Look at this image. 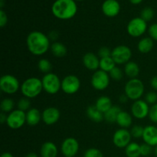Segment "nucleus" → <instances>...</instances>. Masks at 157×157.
<instances>
[{"mask_svg":"<svg viewBox=\"0 0 157 157\" xmlns=\"http://www.w3.org/2000/svg\"><path fill=\"white\" fill-rule=\"evenodd\" d=\"M26 44L30 53L35 56H41L51 48L50 39L48 35L39 31L30 32L27 36Z\"/></svg>","mask_w":157,"mask_h":157,"instance_id":"obj_1","label":"nucleus"},{"mask_svg":"<svg viewBox=\"0 0 157 157\" xmlns=\"http://www.w3.org/2000/svg\"><path fill=\"white\" fill-rule=\"evenodd\" d=\"M52 12L58 19H71L76 15L78 6L75 0H56L52 6Z\"/></svg>","mask_w":157,"mask_h":157,"instance_id":"obj_2","label":"nucleus"},{"mask_svg":"<svg viewBox=\"0 0 157 157\" xmlns=\"http://www.w3.org/2000/svg\"><path fill=\"white\" fill-rule=\"evenodd\" d=\"M21 94L25 98L29 99L37 98L43 90L41 79L35 77H32L25 80L20 87Z\"/></svg>","mask_w":157,"mask_h":157,"instance_id":"obj_3","label":"nucleus"},{"mask_svg":"<svg viewBox=\"0 0 157 157\" xmlns=\"http://www.w3.org/2000/svg\"><path fill=\"white\" fill-rule=\"evenodd\" d=\"M124 94L128 97L129 100L136 101L141 98L144 94V84L138 78L130 79L125 84Z\"/></svg>","mask_w":157,"mask_h":157,"instance_id":"obj_4","label":"nucleus"},{"mask_svg":"<svg viewBox=\"0 0 157 157\" xmlns=\"http://www.w3.org/2000/svg\"><path fill=\"white\" fill-rule=\"evenodd\" d=\"M43 90L48 94H55L61 89V81L55 74L48 73L41 78Z\"/></svg>","mask_w":157,"mask_h":157,"instance_id":"obj_5","label":"nucleus"},{"mask_svg":"<svg viewBox=\"0 0 157 157\" xmlns=\"http://www.w3.org/2000/svg\"><path fill=\"white\" fill-rule=\"evenodd\" d=\"M21 87L19 81L12 75H5L0 78V89L6 94H14Z\"/></svg>","mask_w":157,"mask_h":157,"instance_id":"obj_6","label":"nucleus"},{"mask_svg":"<svg viewBox=\"0 0 157 157\" xmlns=\"http://www.w3.org/2000/svg\"><path fill=\"white\" fill-rule=\"evenodd\" d=\"M147 30V21H144L140 17H136L131 19L127 26V33L133 38H139L142 36Z\"/></svg>","mask_w":157,"mask_h":157,"instance_id":"obj_7","label":"nucleus"},{"mask_svg":"<svg viewBox=\"0 0 157 157\" xmlns=\"http://www.w3.org/2000/svg\"><path fill=\"white\" fill-rule=\"evenodd\" d=\"M26 123V113L18 109L12 110L7 115L6 124L12 130H18Z\"/></svg>","mask_w":157,"mask_h":157,"instance_id":"obj_8","label":"nucleus"},{"mask_svg":"<svg viewBox=\"0 0 157 157\" xmlns=\"http://www.w3.org/2000/svg\"><path fill=\"white\" fill-rule=\"evenodd\" d=\"M110 77L109 74L102 70L94 71L90 80L92 87L97 90H106L110 84Z\"/></svg>","mask_w":157,"mask_h":157,"instance_id":"obj_9","label":"nucleus"},{"mask_svg":"<svg viewBox=\"0 0 157 157\" xmlns=\"http://www.w3.org/2000/svg\"><path fill=\"white\" fill-rule=\"evenodd\" d=\"M131 57V49L127 45H118L112 50L111 58L116 64H126L130 61Z\"/></svg>","mask_w":157,"mask_h":157,"instance_id":"obj_10","label":"nucleus"},{"mask_svg":"<svg viewBox=\"0 0 157 157\" xmlns=\"http://www.w3.org/2000/svg\"><path fill=\"white\" fill-rule=\"evenodd\" d=\"M80 87L81 81L75 75H67L61 81V90L66 94H75L80 90Z\"/></svg>","mask_w":157,"mask_h":157,"instance_id":"obj_11","label":"nucleus"},{"mask_svg":"<svg viewBox=\"0 0 157 157\" xmlns=\"http://www.w3.org/2000/svg\"><path fill=\"white\" fill-rule=\"evenodd\" d=\"M131 133L127 129L116 130L113 136V143L118 148H126L131 143Z\"/></svg>","mask_w":157,"mask_h":157,"instance_id":"obj_12","label":"nucleus"},{"mask_svg":"<svg viewBox=\"0 0 157 157\" xmlns=\"http://www.w3.org/2000/svg\"><path fill=\"white\" fill-rule=\"evenodd\" d=\"M150 106L144 100H138L133 102L131 106L132 116L136 119L143 120L149 116L150 112Z\"/></svg>","mask_w":157,"mask_h":157,"instance_id":"obj_13","label":"nucleus"},{"mask_svg":"<svg viewBox=\"0 0 157 157\" xmlns=\"http://www.w3.org/2000/svg\"><path fill=\"white\" fill-rule=\"evenodd\" d=\"M61 150L64 156H75L79 150V143L74 137L66 138L61 144Z\"/></svg>","mask_w":157,"mask_h":157,"instance_id":"obj_14","label":"nucleus"},{"mask_svg":"<svg viewBox=\"0 0 157 157\" xmlns=\"http://www.w3.org/2000/svg\"><path fill=\"white\" fill-rule=\"evenodd\" d=\"M42 121L46 125L51 126L56 124L60 119L61 113L58 108L54 107H47L41 113Z\"/></svg>","mask_w":157,"mask_h":157,"instance_id":"obj_15","label":"nucleus"},{"mask_svg":"<svg viewBox=\"0 0 157 157\" xmlns=\"http://www.w3.org/2000/svg\"><path fill=\"white\" fill-rule=\"evenodd\" d=\"M102 12L106 16L113 18L117 16L121 11V6L117 0H105L102 4Z\"/></svg>","mask_w":157,"mask_h":157,"instance_id":"obj_16","label":"nucleus"},{"mask_svg":"<svg viewBox=\"0 0 157 157\" xmlns=\"http://www.w3.org/2000/svg\"><path fill=\"white\" fill-rule=\"evenodd\" d=\"M83 64L89 71H96L100 68V58L94 53L87 52L83 56Z\"/></svg>","mask_w":157,"mask_h":157,"instance_id":"obj_17","label":"nucleus"},{"mask_svg":"<svg viewBox=\"0 0 157 157\" xmlns=\"http://www.w3.org/2000/svg\"><path fill=\"white\" fill-rule=\"evenodd\" d=\"M143 140L144 143L151 147L157 146V127L153 125H148L144 127Z\"/></svg>","mask_w":157,"mask_h":157,"instance_id":"obj_18","label":"nucleus"},{"mask_svg":"<svg viewBox=\"0 0 157 157\" xmlns=\"http://www.w3.org/2000/svg\"><path fill=\"white\" fill-rule=\"evenodd\" d=\"M58 153V147L54 143L48 141L41 145V150H40L41 157H57Z\"/></svg>","mask_w":157,"mask_h":157,"instance_id":"obj_19","label":"nucleus"},{"mask_svg":"<svg viewBox=\"0 0 157 157\" xmlns=\"http://www.w3.org/2000/svg\"><path fill=\"white\" fill-rule=\"evenodd\" d=\"M42 120L41 113L37 108H31L26 112V124L31 127L36 126Z\"/></svg>","mask_w":157,"mask_h":157,"instance_id":"obj_20","label":"nucleus"},{"mask_svg":"<svg viewBox=\"0 0 157 157\" xmlns=\"http://www.w3.org/2000/svg\"><path fill=\"white\" fill-rule=\"evenodd\" d=\"M116 123L121 128L127 129L129 128L132 125L133 118H132L131 114H130L128 112L121 110L119 114H118Z\"/></svg>","mask_w":157,"mask_h":157,"instance_id":"obj_21","label":"nucleus"},{"mask_svg":"<svg viewBox=\"0 0 157 157\" xmlns=\"http://www.w3.org/2000/svg\"><path fill=\"white\" fill-rule=\"evenodd\" d=\"M153 47H154V42L150 37L141 38L137 44L138 51L142 54L149 53L153 50Z\"/></svg>","mask_w":157,"mask_h":157,"instance_id":"obj_22","label":"nucleus"},{"mask_svg":"<svg viewBox=\"0 0 157 157\" xmlns=\"http://www.w3.org/2000/svg\"><path fill=\"white\" fill-rule=\"evenodd\" d=\"M95 107L104 114L106 112L108 111L113 107V105H112L111 100L109 97L101 96L96 101Z\"/></svg>","mask_w":157,"mask_h":157,"instance_id":"obj_23","label":"nucleus"},{"mask_svg":"<svg viewBox=\"0 0 157 157\" xmlns=\"http://www.w3.org/2000/svg\"><path fill=\"white\" fill-rule=\"evenodd\" d=\"M86 113H87V116L88 117L89 119L95 123H101L102 122L103 120H104V113L100 111L95 107V105L90 106V107H87Z\"/></svg>","mask_w":157,"mask_h":157,"instance_id":"obj_24","label":"nucleus"},{"mask_svg":"<svg viewBox=\"0 0 157 157\" xmlns=\"http://www.w3.org/2000/svg\"><path fill=\"white\" fill-rule=\"evenodd\" d=\"M124 73L130 79L137 78L140 73V67L134 61H129L124 66Z\"/></svg>","mask_w":157,"mask_h":157,"instance_id":"obj_25","label":"nucleus"},{"mask_svg":"<svg viewBox=\"0 0 157 157\" xmlns=\"http://www.w3.org/2000/svg\"><path fill=\"white\" fill-rule=\"evenodd\" d=\"M51 52L54 56L57 58H63L67 55V49L64 44L55 41L51 44Z\"/></svg>","mask_w":157,"mask_h":157,"instance_id":"obj_26","label":"nucleus"},{"mask_svg":"<svg viewBox=\"0 0 157 157\" xmlns=\"http://www.w3.org/2000/svg\"><path fill=\"white\" fill-rule=\"evenodd\" d=\"M121 111V107L118 106H113L108 111L104 113V120L109 124H114L117 121L118 114Z\"/></svg>","mask_w":157,"mask_h":157,"instance_id":"obj_27","label":"nucleus"},{"mask_svg":"<svg viewBox=\"0 0 157 157\" xmlns=\"http://www.w3.org/2000/svg\"><path fill=\"white\" fill-rule=\"evenodd\" d=\"M115 67H116V63L111 57L100 58V70H102L109 74Z\"/></svg>","mask_w":157,"mask_h":157,"instance_id":"obj_28","label":"nucleus"},{"mask_svg":"<svg viewBox=\"0 0 157 157\" xmlns=\"http://www.w3.org/2000/svg\"><path fill=\"white\" fill-rule=\"evenodd\" d=\"M125 153L127 157H140L141 156L140 145L137 143H130L125 148Z\"/></svg>","mask_w":157,"mask_h":157,"instance_id":"obj_29","label":"nucleus"},{"mask_svg":"<svg viewBox=\"0 0 157 157\" xmlns=\"http://www.w3.org/2000/svg\"><path fill=\"white\" fill-rule=\"evenodd\" d=\"M14 107H15V102L11 98H4L0 104L1 111L5 113H11L12 110H14Z\"/></svg>","mask_w":157,"mask_h":157,"instance_id":"obj_30","label":"nucleus"},{"mask_svg":"<svg viewBox=\"0 0 157 157\" xmlns=\"http://www.w3.org/2000/svg\"><path fill=\"white\" fill-rule=\"evenodd\" d=\"M38 68L40 71L44 73V75H46L48 73H50L52 68V63L49 61V60L46 59V58L40 59L38 63Z\"/></svg>","mask_w":157,"mask_h":157,"instance_id":"obj_31","label":"nucleus"},{"mask_svg":"<svg viewBox=\"0 0 157 157\" xmlns=\"http://www.w3.org/2000/svg\"><path fill=\"white\" fill-rule=\"evenodd\" d=\"M153 16H154V11L150 7L144 8L140 12V18L147 22L151 21L153 18Z\"/></svg>","mask_w":157,"mask_h":157,"instance_id":"obj_32","label":"nucleus"},{"mask_svg":"<svg viewBox=\"0 0 157 157\" xmlns=\"http://www.w3.org/2000/svg\"><path fill=\"white\" fill-rule=\"evenodd\" d=\"M17 107L18 110L25 112L31 109V101L30 99L27 98H21L17 103Z\"/></svg>","mask_w":157,"mask_h":157,"instance_id":"obj_33","label":"nucleus"},{"mask_svg":"<svg viewBox=\"0 0 157 157\" xmlns=\"http://www.w3.org/2000/svg\"><path fill=\"white\" fill-rule=\"evenodd\" d=\"M109 75H110V78L113 81H121V79L123 78V76H124V73H123V71L121 70L120 67H115L109 73Z\"/></svg>","mask_w":157,"mask_h":157,"instance_id":"obj_34","label":"nucleus"},{"mask_svg":"<svg viewBox=\"0 0 157 157\" xmlns=\"http://www.w3.org/2000/svg\"><path fill=\"white\" fill-rule=\"evenodd\" d=\"M144 132V127L140 125H135L133 126L130 130V133H131L132 137H134L138 139V138L143 137Z\"/></svg>","mask_w":157,"mask_h":157,"instance_id":"obj_35","label":"nucleus"},{"mask_svg":"<svg viewBox=\"0 0 157 157\" xmlns=\"http://www.w3.org/2000/svg\"><path fill=\"white\" fill-rule=\"evenodd\" d=\"M84 157H104V155L98 149L89 148L84 152Z\"/></svg>","mask_w":157,"mask_h":157,"instance_id":"obj_36","label":"nucleus"},{"mask_svg":"<svg viewBox=\"0 0 157 157\" xmlns=\"http://www.w3.org/2000/svg\"><path fill=\"white\" fill-rule=\"evenodd\" d=\"M144 101L149 105H153V104H157V94L155 91H149L145 95Z\"/></svg>","mask_w":157,"mask_h":157,"instance_id":"obj_37","label":"nucleus"},{"mask_svg":"<svg viewBox=\"0 0 157 157\" xmlns=\"http://www.w3.org/2000/svg\"><path fill=\"white\" fill-rule=\"evenodd\" d=\"M149 118L154 124H157V104L150 107L149 112Z\"/></svg>","mask_w":157,"mask_h":157,"instance_id":"obj_38","label":"nucleus"},{"mask_svg":"<svg viewBox=\"0 0 157 157\" xmlns=\"http://www.w3.org/2000/svg\"><path fill=\"white\" fill-rule=\"evenodd\" d=\"M111 52L110 49L108 47L106 46H103L98 51V57L100 58H108V57H111Z\"/></svg>","mask_w":157,"mask_h":157,"instance_id":"obj_39","label":"nucleus"},{"mask_svg":"<svg viewBox=\"0 0 157 157\" xmlns=\"http://www.w3.org/2000/svg\"><path fill=\"white\" fill-rule=\"evenodd\" d=\"M140 152L142 156H150L152 153V147L144 143V144L140 145Z\"/></svg>","mask_w":157,"mask_h":157,"instance_id":"obj_40","label":"nucleus"},{"mask_svg":"<svg viewBox=\"0 0 157 157\" xmlns=\"http://www.w3.org/2000/svg\"><path fill=\"white\" fill-rule=\"evenodd\" d=\"M148 33L153 41H157V23H154L149 27Z\"/></svg>","mask_w":157,"mask_h":157,"instance_id":"obj_41","label":"nucleus"},{"mask_svg":"<svg viewBox=\"0 0 157 157\" xmlns=\"http://www.w3.org/2000/svg\"><path fill=\"white\" fill-rule=\"evenodd\" d=\"M8 16L6 12L1 9L0 10V27L3 28L7 25Z\"/></svg>","mask_w":157,"mask_h":157,"instance_id":"obj_42","label":"nucleus"},{"mask_svg":"<svg viewBox=\"0 0 157 157\" xmlns=\"http://www.w3.org/2000/svg\"><path fill=\"white\" fill-rule=\"evenodd\" d=\"M48 38L50 39V41H54V42H55V41H56V40L58 39V32L55 30L52 31V32H50L48 33Z\"/></svg>","mask_w":157,"mask_h":157,"instance_id":"obj_43","label":"nucleus"},{"mask_svg":"<svg viewBox=\"0 0 157 157\" xmlns=\"http://www.w3.org/2000/svg\"><path fill=\"white\" fill-rule=\"evenodd\" d=\"M150 85L155 90H157V75L156 76L153 77L150 81Z\"/></svg>","mask_w":157,"mask_h":157,"instance_id":"obj_44","label":"nucleus"},{"mask_svg":"<svg viewBox=\"0 0 157 157\" xmlns=\"http://www.w3.org/2000/svg\"><path fill=\"white\" fill-rule=\"evenodd\" d=\"M128 100H129L128 97H127L125 94H124L121 95L119 98V101L121 103V104H126V103L128 101Z\"/></svg>","mask_w":157,"mask_h":157,"instance_id":"obj_45","label":"nucleus"},{"mask_svg":"<svg viewBox=\"0 0 157 157\" xmlns=\"http://www.w3.org/2000/svg\"><path fill=\"white\" fill-rule=\"evenodd\" d=\"M6 120H7V115H6V113L1 112V113H0V122H1V124H3L5 123H6Z\"/></svg>","mask_w":157,"mask_h":157,"instance_id":"obj_46","label":"nucleus"},{"mask_svg":"<svg viewBox=\"0 0 157 157\" xmlns=\"http://www.w3.org/2000/svg\"><path fill=\"white\" fill-rule=\"evenodd\" d=\"M0 157H14L13 155L11 153H9V152H6V153H3L1 155Z\"/></svg>","mask_w":157,"mask_h":157,"instance_id":"obj_47","label":"nucleus"},{"mask_svg":"<svg viewBox=\"0 0 157 157\" xmlns=\"http://www.w3.org/2000/svg\"><path fill=\"white\" fill-rule=\"evenodd\" d=\"M132 4L133 5H138L140 3H141L143 2V0H129Z\"/></svg>","mask_w":157,"mask_h":157,"instance_id":"obj_48","label":"nucleus"},{"mask_svg":"<svg viewBox=\"0 0 157 157\" xmlns=\"http://www.w3.org/2000/svg\"><path fill=\"white\" fill-rule=\"evenodd\" d=\"M25 157H38V156L35 153H29Z\"/></svg>","mask_w":157,"mask_h":157,"instance_id":"obj_49","label":"nucleus"},{"mask_svg":"<svg viewBox=\"0 0 157 157\" xmlns=\"http://www.w3.org/2000/svg\"><path fill=\"white\" fill-rule=\"evenodd\" d=\"M3 6H4V1L3 0H0V8H1V9H2Z\"/></svg>","mask_w":157,"mask_h":157,"instance_id":"obj_50","label":"nucleus"},{"mask_svg":"<svg viewBox=\"0 0 157 157\" xmlns=\"http://www.w3.org/2000/svg\"><path fill=\"white\" fill-rule=\"evenodd\" d=\"M155 154H156V156L157 157V146L156 147V148H155Z\"/></svg>","mask_w":157,"mask_h":157,"instance_id":"obj_51","label":"nucleus"},{"mask_svg":"<svg viewBox=\"0 0 157 157\" xmlns=\"http://www.w3.org/2000/svg\"><path fill=\"white\" fill-rule=\"evenodd\" d=\"M75 1H83V0H75Z\"/></svg>","mask_w":157,"mask_h":157,"instance_id":"obj_52","label":"nucleus"},{"mask_svg":"<svg viewBox=\"0 0 157 157\" xmlns=\"http://www.w3.org/2000/svg\"><path fill=\"white\" fill-rule=\"evenodd\" d=\"M64 157H70V156H64Z\"/></svg>","mask_w":157,"mask_h":157,"instance_id":"obj_53","label":"nucleus"}]
</instances>
